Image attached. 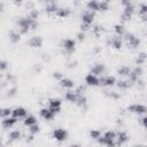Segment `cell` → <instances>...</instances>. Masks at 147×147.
Returning a JSON list of instances; mask_svg holds the SVG:
<instances>
[{"label":"cell","mask_w":147,"mask_h":147,"mask_svg":"<svg viewBox=\"0 0 147 147\" xmlns=\"http://www.w3.org/2000/svg\"><path fill=\"white\" fill-rule=\"evenodd\" d=\"M17 25H18V29H20V33L21 34H25V33H28L30 31V29H32V30L37 29L38 22L36 20L30 18L29 16H25V17H20L18 18Z\"/></svg>","instance_id":"cell-1"},{"label":"cell","mask_w":147,"mask_h":147,"mask_svg":"<svg viewBox=\"0 0 147 147\" xmlns=\"http://www.w3.org/2000/svg\"><path fill=\"white\" fill-rule=\"evenodd\" d=\"M98 142L100 145H105L107 147H116V131H113V130L106 131L98 139Z\"/></svg>","instance_id":"cell-2"},{"label":"cell","mask_w":147,"mask_h":147,"mask_svg":"<svg viewBox=\"0 0 147 147\" xmlns=\"http://www.w3.org/2000/svg\"><path fill=\"white\" fill-rule=\"evenodd\" d=\"M122 5L124 6V8L121 14V20L123 22L130 21L133 15V11H134V5L131 1H122Z\"/></svg>","instance_id":"cell-3"},{"label":"cell","mask_w":147,"mask_h":147,"mask_svg":"<svg viewBox=\"0 0 147 147\" xmlns=\"http://www.w3.org/2000/svg\"><path fill=\"white\" fill-rule=\"evenodd\" d=\"M68 136H69L68 131L65 129H62V127H56V129H54L52 131V138L55 139L59 142H62V141L67 140Z\"/></svg>","instance_id":"cell-4"},{"label":"cell","mask_w":147,"mask_h":147,"mask_svg":"<svg viewBox=\"0 0 147 147\" xmlns=\"http://www.w3.org/2000/svg\"><path fill=\"white\" fill-rule=\"evenodd\" d=\"M61 47L68 53V54H72L76 49V41L71 38H67V39H63L61 41Z\"/></svg>","instance_id":"cell-5"},{"label":"cell","mask_w":147,"mask_h":147,"mask_svg":"<svg viewBox=\"0 0 147 147\" xmlns=\"http://www.w3.org/2000/svg\"><path fill=\"white\" fill-rule=\"evenodd\" d=\"M125 40H126L127 47H130V48H137L140 45V39L136 34H133L131 32L125 33Z\"/></svg>","instance_id":"cell-6"},{"label":"cell","mask_w":147,"mask_h":147,"mask_svg":"<svg viewBox=\"0 0 147 147\" xmlns=\"http://www.w3.org/2000/svg\"><path fill=\"white\" fill-rule=\"evenodd\" d=\"M94 17H95V13L92 11V10L86 9V10H84V11L82 13L80 20H82V23H83V24H86V25H90V26H91V24H92L93 21H94Z\"/></svg>","instance_id":"cell-7"},{"label":"cell","mask_w":147,"mask_h":147,"mask_svg":"<svg viewBox=\"0 0 147 147\" xmlns=\"http://www.w3.org/2000/svg\"><path fill=\"white\" fill-rule=\"evenodd\" d=\"M48 108L56 115L57 113L61 111V108H62V101L57 98H51L48 100Z\"/></svg>","instance_id":"cell-8"},{"label":"cell","mask_w":147,"mask_h":147,"mask_svg":"<svg viewBox=\"0 0 147 147\" xmlns=\"http://www.w3.org/2000/svg\"><path fill=\"white\" fill-rule=\"evenodd\" d=\"M127 110L133 113V114H137V115L147 114V107L145 105H142V103H133V105L127 107Z\"/></svg>","instance_id":"cell-9"},{"label":"cell","mask_w":147,"mask_h":147,"mask_svg":"<svg viewBox=\"0 0 147 147\" xmlns=\"http://www.w3.org/2000/svg\"><path fill=\"white\" fill-rule=\"evenodd\" d=\"M85 83L86 85L88 86H99L100 85V78L91 72H88L86 76H85Z\"/></svg>","instance_id":"cell-10"},{"label":"cell","mask_w":147,"mask_h":147,"mask_svg":"<svg viewBox=\"0 0 147 147\" xmlns=\"http://www.w3.org/2000/svg\"><path fill=\"white\" fill-rule=\"evenodd\" d=\"M142 68L140 67V65H137V67H134L132 70H131V74H130V76H129V79L132 82V83H137V80L139 79V77L142 75Z\"/></svg>","instance_id":"cell-11"},{"label":"cell","mask_w":147,"mask_h":147,"mask_svg":"<svg viewBox=\"0 0 147 147\" xmlns=\"http://www.w3.org/2000/svg\"><path fill=\"white\" fill-rule=\"evenodd\" d=\"M117 82H116V78L111 75H107L105 77H101L100 78V85L102 86H106V87H110L113 85H115Z\"/></svg>","instance_id":"cell-12"},{"label":"cell","mask_w":147,"mask_h":147,"mask_svg":"<svg viewBox=\"0 0 147 147\" xmlns=\"http://www.w3.org/2000/svg\"><path fill=\"white\" fill-rule=\"evenodd\" d=\"M129 141V136L125 131H117L116 132V146H122L123 144Z\"/></svg>","instance_id":"cell-13"},{"label":"cell","mask_w":147,"mask_h":147,"mask_svg":"<svg viewBox=\"0 0 147 147\" xmlns=\"http://www.w3.org/2000/svg\"><path fill=\"white\" fill-rule=\"evenodd\" d=\"M13 117L20 119V118H25L28 116V110L24 108V107H16L13 109V114H11Z\"/></svg>","instance_id":"cell-14"},{"label":"cell","mask_w":147,"mask_h":147,"mask_svg":"<svg viewBox=\"0 0 147 147\" xmlns=\"http://www.w3.org/2000/svg\"><path fill=\"white\" fill-rule=\"evenodd\" d=\"M39 115H40L41 118H44V119H46V121H52V119L55 117V114H54L48 107L41 108L40 111H39Z\"/></svg>","instance_id":"cell-15"},{"label":"cell","mask_w":147,"mask_h":147,"mask_svg":"<svg viewBox=\"0 0 147 147\" xmlns=\"http://www.w3.org/2000/svg\"><path fill=\"white\" fill-rule=\"evenodd\" d=\"M42 42H44V40H42V38L39 37V36H33V37H31V38L29 39V41H28L29 46L32 47V48H39V47H41V46H42Z\"/></svg>","instance_id":"cell-16"},{"label":"cell","mask_w":147,"mask_h":147,"mask_svg":"<svg viewBox=\"0 0 147 147\" xmlns=\"http://www.w3.org/2000/svg\"><path fill=\"white\" fill-rule=\"evenodd\" d=\"M105 71H106V65L102 64V63H96V64H94V65L91 68V71H90V72L99 77V76L103 75Z\"/></svg>","instance_id":"cell-17"},{"label":"cell","mask_w":147,"mask_h":147,"mask_svg":"<svg viewBox=\"0 0 147 147\" xmlns=\"http://www.w3.org/2000/svg\"><path fill=\"white\" fill-rule=\"evenodd\" d=\"M79 95H80V94H79V93H77L76 91L69 90V91H67V92H65L64 98H65V100H67V101L72 102V103H76V102H77V100H78V96H79Z\"/></svg>","instance_id":"cell-18"},{"label":"cell","mask_w":147,"mask_h":147,"mask_svg":"<svg viewBox=\"0 0 147 147\" xmlns=\"http://www.w3.org/2000/svg\"><path fill=\"white\" fill-rule=\"evenodd\" d=\"M17 121H18L17 118L10 116V117H7V118H2L1 125H2V127H5V129H11V127L17 123Z\"/></svg>","instance_id":"cell-19"},{"label":"cell","mask_w":147,"mask_h":147,"mask_svg":"<svg viewBox=\"0 0 147 147\" xmlns=\"http://www.w3.org/2000/svg\"><path fill=\"white\" fill-rule=\"evenodd\" d=\"M59 85L62 87V88H65V90H71L74 86H75V83L74 80H71L70 78H67V77H63L60 82H59Z\"/></svg>","instance_id":"cell-20"},{"label":"cell","mask_w":147,"mask_h":147,"mask_svg":"<svg viewBox=\"0 0 147 147\" xmlns=\"http://www.w3.org/2000/svg\"><path fill=\"white\" fill-rule=\"evenodd\" d=\"M110 45H111V47L115 48V49H121L122 46H123V40H122L121 37L114 36V37L110 38Z\"/></svg>","instance_id":"cell-21"},{"label":"cell","mask_w":147,"mask_h":147,"mask_svg":"<svg viewBox=\"0 0 147 147\" xmlns=\"http://www.w3.org/2000/svg\"><path fill=\"white\" fill-rule=\"evenodd\" d=\"M59 8H60V7L57 6V3H56V2L51 1V2H48V3L46 5L45 10H46V13H47V14H56V11H57V9H59Z\"/></svg>","instance_id":"cell-22"},{"label":"cell","mask_w":147,"mask_h":147,"mask_svg":"<svg viewBox=\"0 0 147 147\" xmlns=\"http://www.w3.org/2000/svg\"><path fill=\"white\" fill-rule=\"evenodd\" d=\"M23 124H24L25 126H28V127H31V126H33V125H36V124H38V123H37V118H36L33 115H28V116L23 119Z\"/></svg>","instance_id":"cell-23"},{"label":"cell","mask_w":147,"mask_h":147,"mask_svg":"<svg viewBox=\"0 0 147 147\" xmlns=\"http://www.w3.org/2000/svg\"><path fill=\"white\" fill-rule=\"evenodd\" d=\"M70 14H71V10H70L68 7H60V8L57 9V11H56L55 15L59 16V17L65 18V17H68Z\"/></svg>","instance_id":"cell-24"},{"label":"cell","mask_w":147,"mask_h":147,"mask_svg":"<svg viewBox=\"0 0 147 147\" xmlns=\"http://www.w3.org/2000/svg\"><path fill=\"white\" fill-rule=\"evenodd\" d=\"M131 70H132V69H130L127 65H122V67H119V68L117 69V74H118L121 77H127V78H129V76H130V74H131Z\"/></svg>","instance_id":"cell-25"},{"label":"cell","mask_w":147,"mask_h":147,"mask_svg":"<svg viewBox=\"0 0 147 147\" xmlns=\"http://www.w3.org/2000/svg\"><path fill=\"white\" fill-rule=\"evenodd\" d=\"M132 84H133V83H132L130 79H122V80H119V82L116 83V85H117L118 88H121V90H127L129 87L132 86Z\"/></svg>","instance_id":"cell-26"},{"label":"cell","mask_w":147,"mask_h":147,"mask_svg":"<svg viewBox=\"0 0 147 147\" xmlns=\"http://www.w3.org/2000/svg\"><path fill=\"white\" fill-rule=\"evenodd\" d=\"M146 61H147V54H146L145 52H140V53L137 55L136 60H134V62H136L137 65H141V64H144Z\"/></svg>","instance_id":"cell-27"},{"label":"cell","mask_w":147,"mask_h":147,"mask_svg":"<svg viewBox=\"0 0 147 147\" xmlns=\"http://www.w3.org/2000/svg\"><path fill=\"white\" fill-rule=\"evenodd\" d=\"M86 7L88 10H92V11H99V1H95V0H90L86 2Z\"/></svg>","instance_id":"cell-28"},{"label":"cell","mask_w":147,"mask_h":147,"mask_svg":"<svg viewBox=\"0 0 147 147\" xmlns=\"http://www.w3.org/2000/svg\"><path fill=\"white\" fill-rule=\"evenodd\" d=\"M21 137H22L21 131H18V130H13V131H10L9 134H8V140H9V141H16V140L21 139Z\"/></svg>","instance_id":"cell-29"},{"label":"cell","mask_w":147,"mask_h":147,"mask_svg":"<svg viewBox=\"0 0 147 147\" xmlns=\"http://www.w3.org/2000/svg\"><path fill=\"white\" fill-rule=\"evenodd\" d=\"M9 40L13 42V44H16V42H18L20 41V39H21V33L20 32H17V31H10L9 32Z\"/></svg>","instance_id":"cell-30"},{"label":"cell","mask_w":147,"mask_h":147,"mask_svg":"<svg viewBox=\"0 0 147 147\" xmlns=\"http://www.w3.org/2000/svg\"><path fill=\"white\" fill-rule=\"evenodd\" d=\"M114 31H115V34L118 36V37H122L125 34V28L123 24H115L114 25Z\"/></svg>","instance_id":"cell-31"},{"label":"cell","mask_w":147,"mask_h":147,"mask_svg":"<svg viewBox=\"0 0 147 147\" xmlns=\"http://www.w3.org/2000/svg\"><path fill=\"white\" fill-rule=\"evenodd\" d=\"M76 105H77L79 108H84V107H86V105H87V99H86V96L83 95V94H80V95L78 96V100H77Z\"/></svg>","instance_id":"cell-32"},{"label":"cell","mask_w":147,"mask_h":147,"mask_svg":"<svg viewBox=\"0 0 147 147\" xmlns=\"http://www.w3.org/2000/svg\"><path fill=\"white\" fill-rule=\"evenodd\" d=\"M88 134H90V137H91L92 139H95V140H98V139L102 136V134H101V131L98 130V129H92V130H90Z\"/></svg>","instance_id":"cell-33"},{"label":"cell","mask_w":147,"mask_h":147,"mask_svg":"<svg viewBox=\"0 0 147 147\" xmlns=\"http://www.w3.org/2000/svg\"><path fill=\"white\" fill-rule=\"evenodd\" d=\"M138 13H139L140 17L147 15V3H146V2L139 5V7H138Z\"/></svg>","instance_id":"cell-34"},{"label":"cell","mask_w":147,"mask_h":147,"mask_svg":"<svg viewBox=\"0 0 147 147\" xmlns=\"http://www.w3.org/2000/svg\"><path fill=\"white\" fill-rule=\"evenodd\" d=\"M11 114H13V109H11V108H2V109H1V117H2V118L10 117Z\"/></svg>","instance_id":"cell-35"},{"label":"cell","mask_w":147,"mask_h":147,"mask_svg":"<svg viewBox=\"0 0 147 147\" xmlns=\"http://www.w3.org/2000/svg\"><path fill=\"white\" fill-rule=\"evenodd\" d=\"M26 16H29L30 18H32V20H36L37 21V18H38V16H39V11L37 10V9H34V8H32L30 11H29V14L26 15Z\"/></svg>","instance_id":"cell-36"},{"label":"cell","mask_w":147,"mask_h":147,"mask_svg":"<svg viewBox=\"0 0 147 147\" xmlns=\"http://www.w3.org/2000/svg\"><path fill=\"white\" fill-rule=\"evenodd\" d=\"M109 8L108 1H99V10L100 11H106Z\"/></svg>","instance_id":"cell-37"},{"label":"cell","mask_w":147,"mask_h":147,"mask_svg":"<svg viewBox=\"0 0 147 147\" xmlns=\"http://www.w3.org/2000/svg\"><path fill=\"white\" fill-rule=\"evenodd\" d=\"M92 32H93V34H95V36H100V34L103 32V28H102L101 25L96 24V25L92 29Z\"/></svg>","instance_id":"cell-38"},{"label":"cell","mask_w":147,"mask_h":147,"mask_svg":"<svg viewBox=\"0 0 147 147\" xmlns=\"http://www.w3.org/2000/svg\"><path fill=\"white\" fill-rule=\"evenodd\" d=\"M40 131V127H39V125L38 124H36V125H33V126H31L30 129H29V132H30V134H37L38 132Z\"/></svg>","instance_id":"cell-39"},{"label":"cell","mask_w":147,"mask_h":147,"mask_svg":"<svg viewBox=\"0 0 147 147\" xmlns=\"http://www.w3.org/2000/svg\"><path fill=\"white\" fill-rule=\"evenodd\" d=\"M106 95L109 96V98H113V99H118L121 96V94H118L117 92L115 91H111V92H106Z\"/></svg>","instance_id":"cell-40"},{"label":"cell","mask_w":147,"mask_h":147,"mask_svg":"<svg viewBox=\"0 0 147 147\" xmlns=\"http://www.w3.org/2000/svg\"><path fill=\"white\" fill-rule=\"evenodd\" d=\"M16 93H17V88L14 86V87H11V88H9V90H8L7 95H8L9 98H13V96H15V95H16Z\"/></svg>","instance_id":"cell-41"},{"label":"cell","mask_w":147,"mask_h":147,"mask_svg":"<svg viewBox=\"0 0 147 147\" xmlns=\"http://www.w3.org/2000/svg\"><path fill=\"white\" fill-rule=\"evenodd\" d=\"M53 78L56 79L57 82H60V80L63 78V75H62L60 71H54V72H53Z\"/></svg>","instance_id":"cell-42"},{"label":"cell","mask_w":147,"mask_h":147,"mask_svg":"<svg viewBox=\"0 0 147 147\" xmlns=\"http://www.w3.org/2000/svg\"><path fill=\"white\" fill-rule=\"evenodd\" d=\"M7 69V62L5 61V60H2L1 62H0V70L1 71H5Z\"/></svg>","instance_id":"cell-43"},{"label":"cell","mask_w":147,"mask_h":147,"mask_svg":"<svg viewBox=\"0 0 147 147\" xmlns=\"http://www.w3.org/2000/svg\"><path fill=\"white\" fill-rule=\"evenodd\" d=\"M77 39H78L79 41H83V40L85 39V33H84V32H82V31H80V32H78V33H77Z\"/></svg>","instance_id":"cell-44"},{"label":"cell","mask_w":147,"mask_h":147,"mask_svg":"<svg viewBox=\"0 0 147 147\" xmlns=\"http://www.w3.org/2000/svg\"><path fill=\"white\" fill-rule=\"evenodd\" d=\"M141 125L144 126V129L147 130V116H144V117L141 118Z\"/></svg>","instance_id":"cell-45"},{"label":"cell","mask_w":147,"mask_h":147,"mask_svg":"<svg viewBox=\"0 0 147 147\" xmlns=\"http://www.w3.org/2000/svg\"><path fill=\"white\" fill-rule=\"evenodd\" d=\"M32 140H33V134H31V136L26 137V142H31Z\"/></svg>","instance_id":"cell-46"},{"label":"cell","mask_w":147,"mask_h":147,"mask_svg":"<svg viewBox=\"0 0 147 147\" xmlns=\"http://www.w3.org/2000/svg\"><path fill=\"white\" fill-rule=\"evenodd\" d=\"M132 147H147V146L146 145H142V144H138V145H134Z\"/></svg>","instance_id":"cell-47"},{"label":"cell","mask_w":147,"mask_h":147,"mask_svg":"<svg viewBox=\"0 0 147 147\" xmlns=\"http://www.w3.org/2000/svg\"><path fill=\"white\" fill-rule=\"evenodd\" d=\"M70 147H79V145L78 144H72V145H70Z\"/></svg>","instance_id":"cell-48"}]
</instances>
